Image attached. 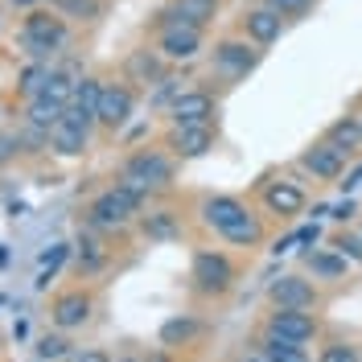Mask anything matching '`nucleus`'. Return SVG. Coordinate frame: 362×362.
Wrapping results in <instances>:
<instances>
[{
	"mask_svg": "<svg viewBox=\"0 0 362 362\" xmlns=\"http://www.w3.org/2000/svg\"><path fill=\"white\" fill-rule=\"evenodd\" d=\"M148 194H153L148 185H140V181L124 177L115 189L99 194V198L90 202L87 214H90V223H95V226H103V230H119V226L132 223V214L140 210V202H144Z\"/></svg>",
	"mask_w": 362,
	"mask_h": 362,
	"instance_id": "f257e3e1",
	"label": "nucleus"
},
{
	"mask_svg": "<svg viewBox=\"0 0 362 362\" xmlns=\"http://www.w3.org/2000/svg\"><path fill=\"white\" fill-rule=\"evenodd\" d=\"M66 42V25L62 17H49V13H29L21 25V45L29 58H49L58 45Z\"/></svg>",
	"mask_w": 362,
	"mask_h": 362,
	"instance_id": "f03ea898",
	"label": "nucleus"
},
{
	"mask_svg": "<svg viewBox=\"0 0 362 362\" xmlns=\"http://www.w3.org/2000/svg\"><path fill=\"white\" fill-rule=\"evenodd\" d=\"M157 49L169 62H189V58H198V49H202V29L177 21L173 13H165V29H160Z\"/></svg>",
	"mask_w": 362,
	"mask_h": 362,
	"instance_id": "7ed1b4c3",
	"label": "nucleus"
},
{
	"mask_svg": "<svg viewBox=\"0 0 362 362\" xmlns=\"http://www.w3.org/2000/svg\"><path fill=\"white\" fill-rule=\"evenodd\" d=\"M230 280H235V268H230V259L218 255V251H198L194 255V288L206 296H223L230 288Z\"/></svg>",
	"mask_w": 362,
	"mask_h": 362,
	"instance_id": "20e7f679",
	"label": "nucleus"
},
{
	"mask_svg": "<svg viewBox=\"0 0 362 362\" xmlns=\"http://www.w3.org/2000/svg\"><path fill=\"white\" fill-rule=\"evenodd\" d=\"M124 177L140 181V185H148V189H165V185L173 181V160L165 157V153H157V148H140V153L128 157Z\"/></svg>",
	"mask_w": 362,
	"mask_h": 362,
	"instance_id": "39448f33",
	"label": "nucleus"
},
{
	"mask_svg": "<svg viewBox=\"0 0 362 362\" xmlns=\"http://www.w3.org/2000/svg\"><path fill=\"white\" fill-rule=\"evenodd\" d=\"M99 99H103V83L99 78H78L62 119H70V124H78V128L90 132V124H99Z\"/></svg>",
	"mask_w": 362,
	"mask_h": 362,
	"instance_id": "423d86ee",
	"label": "nucleus"
},
{
	"mask_svg": "<svg viewBox=\"0 0 362 362\" xmlns=\"http://www.w3.org/2000/svg\"><path fill=\"white\" fill-rule=\"evenodd\" d=\"M169 148H173V157H181V160L206 157V153L214 148V128H210V124H173Z\"/></svg>",
	"mask_w": 362,
	"mask_h": 362,
	"instance_id": "0eeeda50",
	"label": "nucleus"
},
{
	"mask_svg": "<svg viewBox=\"0 0 362 362\" xmlns=\"http://www.w3.org/2000/svg\"><path fill=\"white\" fill-rule=\"evenodd\" d=\"M259 66V49L247 42H218L214 45V70L226 78H243Z\"/></svg>",
	"mask_w": 362,
	"mask_h": 362,
	"instance_id": "6e6552de",
	"label": "nucleus"
},
{
	"mask_svg": "<svg viewBox=\"0 0 362 362\" xmlns=\"http://www.w3.org/2000/svg\"><path fill=\"white\" fill-rule=\"evenodd\" d=\"M268 300L276 305V309H313L317 288L305 280V276H280V280H272Z\"/></svg>",
	"mask_w": 362,
	"mask_h": 362,
	"instance_id": "1a4fd4ad",
	"label": "nucleus"
},
{
	"mask_svg": "<svg viewBox=\"0 0 362 362\" xmlns=\"http://www.w3.org/2000/svg\"><path fill=\"white\" fill-rule=\"evenodd\" d=\"M268 334H276V338H284V341H305L317 334V321L305 309H276V313L268 317Z\"/></svg>",
	"mask_w": 362,
	"mask_h": 362,
	"instance_id": "9d476101",
	"label": "nucleus"
},
{
	"mask_svg": "<svg viewBox=\"0 0 362 362\" xmlns=\"http://www.w3.org/2000/svg\"><path fill=\"white\" fill-rule=\"evenodd\" d=\"M210 115H214V95L210 90H181L169 103L173 124H210Z\"/></svg>",
	"mask_w": 362,
	"mask_h": 362,
	"instance_id": "9b49d317",
	"label": "nucleus"
},
{
	"mask_svg": "<svg viewBox=\"0 0 362 362\" xmlns=\"http://www.w3.org/2000/svg\"><path fill=\"white\" fill-rule=\"evenodd\" d=\"M136 99L128 87H103V99H99V124L107 128V132H115V128H124L128 124V115H132Z\"/></svg>",
	"mask_w": 362,
	"mask_h": 362,
	"instance_id": "f8f14e48",
	"label": "nucleus"
},
{
	"mask_svg": "<svg viewBox=\"0 0 362 362\" xmlns=\"http://www.w3.org/2000/svg\"><path fill=\"white\" fill-rule=\"evenodd\" d=\"M300 165L313 173V177H321V181H334V177H341V165H346V157H341L334 144H309L305 153H300Z\"/></svg>",
	"mask_w": 362,
	"mask_h": 362,
	"instance_id": "ddd939ff",
	"label": "nucleus"
},
{
	"mask_svg": "<svg viewBox=\"0 0 362 362\" xmlns=\"http://www.w3.org/2000/svg\"><path fill=\"white\" fill-rule=\"evenodd\" d=\"M160 58H165L160 49H132V54H128V62H124L128 83H140V87L160 83V78H165V62H160Z\"/></svg>",
	"mask_w": 362,
	"mask_h": 362,
	"instance_id": "4468645a",
	"label": "nucleus"
},
{
	"mask_svg": "<svg viewBox=\"0 0 362 362\" xmlns=\"http://www.w3.org/2000/svg\"><path fill=\"white\" fill-rule=\"evenodd\" d=\"M264 206H268L272 214H280V218H293L305 210V189L293 185V181H272L268 189H264Z\"/></svg>",
	"mask_w": 362,
	"mask_h": 362,
	"instance_id": "2eb2a0df",
	"label": "nucleus"
},
{
	"mask_svg": "<svg viewBox=\"0 0 362 362\" xmlns=\"http://www.w3.org/2000/svg\"><path fill=\"white\" fill-rule=\"evenodd\" d=\"M49 317H54V325L58 329H78V325H87L90 321V296L87 293H66L54 300V309H49Z\"/></svg>",
	"mask_w": 362,
	"mask_h": 362,
	"instance_id": "dca6fc26",
	"label": "nucleus"
},
{
	"mask_svg": "<svg viewBox=\"0 0 362 362\" xmlns=\"http://www.w3.org/2000/svg\"><path fill=\"white\" fill-rule=\"evenodd\" d=\"M243 33H247L255 45H272L280 33H284V17L276 8H251L243 17Z\"/></svg>",
	"mask_w": 362,
	"mask_h": 362,
	"instance_id": "f3484780",
	"label": "nucleus"
},
{
	"mask_svg": "<svg viewBox=\"0 0 362 362\" xmlns=\"http://www.w3.org/2000/svg\"><path fill=\"white\" fill-rule=\"evenodd\" d=\"M49 148H54L58 157H83V153H87V128H78V124H70V119H58V124L49 128Z\"/></svg>",
	"mask_w": 362,
	"mask_h": 362,
	"instance_id": "a211bd4d",
	"label": "nucleus"
},
{
	"mask_svg": "<svg viewBox=\"0 0 362 362\" xmlns=\"http://www.w3.org/2000/svg\"><path fill=\"white\" fill-rule=\"evenodd\" d=\"M239 214H247V206L239 202V198H226V194H214V198H206L202 202V223L214 226V230L230 226Z\"/></svg>",
	"mask_w": 362,
	"mask_h": 362,
	"instance_id": "6ab92c4d",
	"label": "nucleus"
},
{
	"mask_svg": "<svg viewBox=\"0 0 362 362\" xmlns=\"http://www.w3.org/2000/svg\"><path fill=\"white\" fill-rule=\"evenodd\" d=\"M325 144H334L341 157L358 153V148H362V119L346 115V119H338V124H329V132H325Z\"/></svg>",
	"mask_w": 362,
	"mask_h": 362,
	"instance_id": "aec40b11",
	"label": "nucleus"
},
{
	"mask_svg": "<svg viewBox=\"0 0 362 362\" xmlns=\"http://www.w3.org/2000/svg\"><path fill=\"white\" fill-rule=\"evenodd\" d=\"M218 235H223L226 243H235V247H255V243L264 239V226H259V218L247 210V214H239L230 226H223Z\"/></svg>",
	"mask_w": 362,
	"mask_h": 362,
	"instance_id": "412c9836",
	"label": "nucleus"
},
{
	"mask_svg": "<svg viewBox=\"0 0 362 362\" xmlns=\"http://www.w3.org/2000/svg\"><path fill=\"white\" fill-rule=\"evenodd\" d=\"M305 264H309V272H313V276H321V280H341L350 259L334 247V251H309V255H305Z\"/></svg>",
	"mask_w": 362,
	"mask_h": 362,
	"instance_id": "4be33fe9",
	"label": "nucleus"
},
{
	"mask_svg": "<svg viewBox=\"0 0 362 362\" xmlns=\"http://www.w3.org/2000/svg\"><path fill=\"white\" fill-rule=\"evenodd\" d=\"M177 21H185V25H210L214 21V13H218V0H173V8H169Z\"/></svg>",
	"mask_w": 362,
	"mask_h": 362,
	"instance_id": "5701e85b",
	"label": "nucleus"
},
{
	"mask_svg": "<svg viewBox=\"0 0 362 362\" xmlns=\"http://www.w3.org/2000/svg\"><path fill=\"white\" fill-rule=\"evenodd\" d=\"M70 95H74V83H70L62 70H49V74L42 78V87H37V95H33V99H49V103H62V107H66Z\"/></svg>",
	"mask_w": 362,
	"mask_h": 362,
	"instance_id": "b1692460",
	"label": "nucleus"
},
{
	"mask_svg": "<svg viewBox=\"0 0 362 362\" xmlns=\"http://www.w3.org/2000/svg\"><path fill=\"white\" fill-rule=\"evenodd\" d=\"M264 358L268 362H309L305 350H300V341H284L276 334H268V341H264Z\"/></svg>",
	"mask_w": 362,
	"mask_h": 362,
	"instance_id": "393cba45",
	"label": "nucleus"
},
{
	"mask_svg": "<svg viewBox=\"0 0 362 362\" xmlns=\"http://www.w3.org/2000/svg\"><path fill=\"white\" fill-rule=\"evenodd\" d=\"M194 334H198V321H189V317H173V321L160 325V341L165 346H185Z\"/></svg>",
	"mask_w": 362,
	"mask_h": 362,
	"instance_id": "a878e982",
	"label": "nucleus"
},
{
	"mask_svg": "<svg viewBox=\"0 0 362 362\" xmlns=\"http://www.w3.org/2000/svg\"><path fill=\"white\" fill-rule=\"evenodd\" d=\"M103 264H107V251L99 247L95 239H87V235H83V239H78V272H83V276H90V272H99Z\"/></svg>",
	"mask_w": 362,
	"mask_h": 362,
	"instance_id": "bb28decb",
	"label": "nucleus"
},
{
	"mask_svg": "<svg viewBox=\"0 0 362 362\" xmlns=\"http://www.w3.org/2000/svg\"><path fill=\"white\" fill-rule=\"evenodd\" d=\"M62 112H66L62 103H49V99H29V115H25V119H29V124H42V128H54V124L62 119Z\"/></svg>",
	"mask_w": 362,
	"mask_h": 362,
	"instance_id": "cd10ccee",
	"label": "nucleus"
},
{
	"mask_svg": "<svg viewBox=\"0 0 362 362\" xmlns=\"http://www.w3.org/2000/svg\"><path fill=\"white\" fill-rule=\"evenodd\" d=\"M144 230H148L153 239H173V235H177V218H173L169 210H157V214L144 218Z\"/></svg>",
	"mask_w": 362,
	"mask_h": 362,
	"instance_id": "c85d7f7f",
	"label": "nucleus"
},
{
	"mask_svg": "<svg viewBox=\"0 0 362 362\" xmlns=\"http://www.w3.org/2000/svg\"><path fill=\"white\" fill-rule=\"evenodd\" d=\"M66 243H58V247L49 251V255H45L42 259V276H37V288H45V284H49V280H54V272L62 268V259H66Z\"/></svg>",
	"mask_w": 362,
	"mask_h": 362,
	"instance_id": "c756f323",
	"label": "nucleus"
},
{
	"mask_svg": "<svg viewBox=\"0 0 362 362\" xmlns=\"http://www.w3.org/2000/svg\"><path fill=\"white\" fill-rule=\"evenodd\" d=\"M334 247L346 255V259H354V264H362V235H350V230H341L338 239H334Z\"/></svg>",
	"mask_w": 362,
	"mask_h": 362,
	"instance_id": "7c9ffc66",
	"label": "nucleus"
},
{
	"mask_svg": "<svg viewBox=\"0 0 362 362\" xmlns=\"http://www.w3.org/2000/svg\"><path fill=\"white\" fill-rule=\"evenodd\" d=\"M309 4L313 0H268V8H276L280 17H300V13H309Z\"/></svg>",
	"mask_w": 362,
	"mask_h": 362,
	"instance_id": "2f4dec72",
	"label": "nucleus"
},
{
	"mask_svg": "<svg viewBox=\"0 0 362 362\" xmlns=\"http://www.w3.org/2000/svg\"><path fill=\"white\" fill-rule=\"evenodd\" d=\"M37 354H42V358L62 362V358L70 354V350H66V341H62V338H42V346H37Z\"/></svg>",
	"mask_w": 362,
	"mask_h": 362,
	"instance_id": "473e14b6",
	"label": "nucleus"
},
{
	"mask_svg": "<svg viewBox=\"0 0 362 362\" xmlns=\"http://www.w3.org/2000/svg\"><path fill=\"white\" fill-rule=\"evenodd\" d=\"M321 362H354V350H350L346 341H334V346L321 350Z\"/></svg>",
	"mask_w": 362,
	"mask_h": 362,
	"instance_id": "72a5a7b5",
	"label": "nucleus"
},
{
	"mask_svg": "<svg viewBox=\"0 0 362 362\" xmlns=\"http://www.w3.org/2000/svg\"><path fill=\"white\" fill-rule=\"evenodd\" d=\"M17 148H21V136H17V132L0 136V165H8V160L17 157Z\"/></svg>",
	"mask_w": 362,
	"mask_h": 362,
	"instance_id": "f704fd0d",
	"label": "nucleus"
},
{
	"mask_svg": "<svg viewBox=\"0 0 362 362\" xmlns=\"http://www.w3.org/2000/svg\"><path fill=\"white\" fill-rule=\"evenodd\" d=\"M177 95H181V90H177V78H169V74H165V78L157 83V103H173Z\"/></svg>",
	"mask_w": 362,
	"mask_h": 362,
	"instance_id": "c9c22d12",
	"label": "nucleus"
},
{
	"mask_svg": "<svg viewBox=\"0 0 362 362\" xmlns=\"http://www.w3.org/2000/svg\"><path fill=\"white\" fill-rule=\"evenodd\" d=\"M62 362H112L103 350H74V354H66Z\"/></svg>",
	"mask_w": 362,
	"mask_h": 362,
	"instance_id": "e433bc0d",
	"label": "nucleus"
},
{
	"mask_svg": "<svg viewBox=\"0 0 362 362\" xmlns=\"http://www.w3.org/2000/svg\"><path fill=\"white\" fill-rule=\"evenodd\" d=\"M62 8L66 13H87V17H95V0H62Z\"/></svg>",
	"mask_w": 362,
	"mask_h": 362,
	"instance_id": "4c0bfd02",
	"label": "nucleus"
},
{
	"mask_svg": "<svg viewBox=\"0 0 362 362\" xmlns=\"http://www.w3.org/2000/svg\"><path fill=\"white\" fill-rule=\"evenodd\" d=\"M341 189H346V194H354V189H362V165L354 169V173H346V181H341Z\"/></svg>",
	"mask_w": 362,
	"mask_h": 362,
	"instance_id": "58836bf2",
	"label": "nucleus"
},
{
	"mask_svg": "<svg viewBox=\"0 0 362 362\" xmlns=\"http://www.w3.org/2000/svg\"><path fill=\"white\" fill-rule=\"evenodd\" d=\"M350 214H354V202H350V198L341 206H334V218H350Z\"/></svg>",
	"mask_w": 362,
	"mask_h": 362,
	"instance_id": "ea45409f",
	"label": "nucleus"
},
{
	"mask_svg": "<svg viewBox=\"0 0 362 362\" xmlns=\"http://www.w3.org/2000/svg\"><path fill=\"white\" fill-rule=\"evenodd\" d=\"M313 239H317V226H305V230L296 235V243H313Z\"/></svg>",
	"mask_w": 362,
	"mask_h": 362,
	"instance_id": "a19ab883",
	"label": "nucleus"
},
{
	"mask_svg": "<svg viewBox=\"0 0 362 362\" xmlns=\"http://www.w3.org/2000/svg\"><path fill=\"white\" fill-rule=\"evenodd\" d=\"M239 362H268L264 354H247V358H239Z\"/></svg>",
	"mask_w": 362,
	"mask_h": 362,
	"instance_id": "79ce46f5",
	"label": "nucleus"
},
{
	"mask_svg": "<svg viewBox=\"0 0 362 362\" xmlns=\"http://www.w3.org/2000/svg\"><path fill=\"white\" fill-rule=\"evenodd\" d=\"M119 362H140V358H119Z\"/></svg>",
	"mask_w": 362,
	"mask_h": 362,
	"instance_id": "37998d69",
	"label": "nucleus"
},
{
	"mask_svg": "<svg viewBox=\"0 0 362 362\" xmlns=\"http://www.w3.org/2000/svg\"><path fill=\"white\" fill-rule=\"evenodd\" d=\"M13 4H29V0H13Z\"/></svg>",
	"mask_w": 362,
	"mask_h": 362,
	"instance_id": "c03bdc74",
	"label": "nucleus"
}]
</instances>
